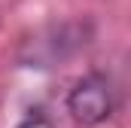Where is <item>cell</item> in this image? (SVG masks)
I'll return each mask as SVG.
<instances>
[{
  "mask_svg": "<svg viewBox=\"0 0 131 128\" xmlns=\"http://www.w3.org/2000/svg\"><path fill=\"white\" fill-rule=\"evenodd\" d=\"M64 110L70 113V119L82 128L104 125L113 110H116V89L113 79L101 70H89L85 76H79L70 92L64 98Z\"/></svg>",
  "mask_w": 131,
  "mask_h": 128,
  "instance_id": "obj_1",
  "label": "cell"
},
{
  "mask_svg": "<svg viewBox=\"0 0 131 128\" xmlns=\"http://www.w3.org/2000/svg\"><path fill=\"white\" fill-rule=\"evenodd\" d=\"M15 128H55V119L49 116V110L43 104H34V107L25 110V116L18 119Z\"/></svg>",
  "mask_w": 131,
  "mask_h": 128,
  "instance_id": "obj_2",
  "label": "cell"
}]
</instances>
